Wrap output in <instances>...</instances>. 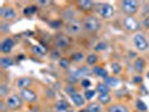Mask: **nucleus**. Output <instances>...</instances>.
I'll use <instances>...</instances> for the list:
<instances>
[{"label": "nucleus", "instance_id": "nucleus-20", "mask_svg": "<svg viewBox=\"0 0 149 112\" xmlns=\"http://www.w3.org/2000/svg\"><path fill=\"white\" fill-rule=\"evenodd\" d=\"M95 91H97L99 94H110L111 88L105 82H97Z\"/></svg>", "mask_w": 149, "mask_h": 112}, {"label": "nucleus", "instance_id": "nucleus-10", "mask_svg": "<svg viewBox=\"0 0 149 112\" xmlns=\"http://www.w3.org/2000/svg\"><path fill=\"white\" fill-rule=\"evenodd\" d=\"M0 17L2 22H13L17 18V11L11 6H3L0 9Z\"/></svg>", "mask_w": 149, "mask_h": 112}, {"label": "nucleus", "instance_id": "nucleus-29", "mask_svg": "<svg viewBox=\"0 0 149 112\" xmlns=\"http://www.w3.org/2000/svg\"><path fill=\"white\" fill-rule=\"evenodd\" d=\"M64 26H65V24L62 19H56V20H53V22H49V27L53 29H61Z\"/></svg>", "mask_w": 149, "mask_h": 112}, {"label": "nucleus", "instance_id": "nucleus-22", "mask_svg": "<svg viewBox=\"0 0 149 112\" xmlns=\"http://www.w3.org/2000/svg\"><path fill=\"white\" fill-rule=\"evenodd\" d=\"M85 109L88 112H103V105L95 101V102H90L85 106Z\"/></svg>", "mask_w": 149, "mask_h": 112}, {"label": "nucleus", "instance_id": "nucleus-9", "mask_svg": "<svg viewBox=\"0 0 149 112\" xmlns=\"http://www.w3.org/2000/svg\"><path fill=\"white\" fill-rule=\"evenodd\" d=\"M77 15H79V10L76 9V7H71L67 6L65 7L62 13H61V18L63 22H65V24L68 22H72L74 19H77Z\"/></svg>", "mask_w": 149, "mask_h": 112}, {"label": "nucleus", "instance_id": "nucleus-44", "mask_svg": "<svg viewBox=\"0 0 149 112\" xmlns=\"http://www.w3.org/2000/svg\"><path fill=\"white\" fill-rule=\"evenodd\" d=\"M146 76H147V79H149V71L147 72V74H146Z\"/></svg>", "mask_w": 149, "mask_h": 112}, {"label": "nucleus", "instance_id": "nucleus-41", "mask_svg": "<svg viewBox=\"0 0 149 112\" xmlns=\"http://www.w3.org/2000/svg\"><path fill=\"white\" fill-rule=\"evenodd\" d=\"M141 25H142V27H143V28H146V29L149 31V15L146 16V17L143 18V20H142Z\"/></svg>", "mask_w": 149, "mask_h": 112}, {"label": "nucleus", "instance_id": "nucleus-40", "mask_svg": "<svg viewBox=\"0 0 149 112\" xmlns=\"http://www.w3.org/2000/svg\"><path fill=\"white\" fill-rule=\"evenodd\" d=\"M65 91L68 93V95H72V94H74V93H76V92H77V91H76V89H75L74 85H67V88L65 89Z\"/></svg>", "mask_w": 149, "mask_h": 112}, {"label": "nucleus", "instance_id": "nucleus-8", "mask_svg": "<svg viewBox=\"0 0 149 112\" xmlns=\"http://www.w3.org/2000/svg\"><path fill=\"white\" fill-rule=\"evenodd\" d=\"M123 27L131 33H137L138 30L141 28V22H139L137 18H134L132 16H126L123 18Z\"/></svg>", "mask_w": 149, "mask_h": 112}, {"label": "nucleus", "instance_id": "nucleus-32", "mask_svg": "<svg viewBox=\"0 0 149 112\" xmlns=\"http://www.w3.org/2000/svg\"><path fill=\"white\" fill-rule=\"evenodd\" d=\"M71 60H68V58H66V57H62L60 61H58V66L61 67V68H63V70H67L68 67H70V65H71Z\"/></svg>", "mask_w": 149, "mask_h": 112}, {"label": "nucleus", "instance_id": "nucleus-18", "mask_svg": "<svg viewBox=\"0 0 149 112\" xmlns=\"http://www.w3.org/2000/svg\"><path fill=\"white\" fill-rule=\"evenodd\" d=\"M91 72H92V74H94L95 76L100 77V79H103V80H104L105 77H108V76H109V72H108V70H105L104 67L100 66V65H97V66L92 67Z\"/></svg>", "mask_w": 149, "mask_h": 112}, {"label": "nucleus", "instance_id": "nucleus-6", "mask_svg": "<svg viewBox=\"0 0 149 112\" xmlns=\"http://www.w3.org/2000/svg\"><path fill=\"white\" fill-rule=\"evenodd\" d=\"M132 43L139 52H145L149 48V39L142 33H136L132 37Z\"/></svg>", "mask_w": 149, "mask_h": 112}, {"label": "nucleus", "instance_id": "nucleus-14", "mask_svg": "<svg viewBox=\"0 0 149 112\" xmlns=\"http://www.w3.org/2000/svg\"><path fill=\"white\" fill-rule=\"evenodd\" d=\"M134 72L137 73V75L143 74V72L146 70V60L141 56H138L134 61Z\"/></svg>", "mask_w": 149, "mask_h": 112}, {"label": "nucleus", "instance_id": "nucleus-19", "mask_svg": "<svg viewBox=\"0 0 149 112\" xmlns=\"http://www.w3.org/2000/svg\"><path fill=\"white\" fill-rule=\"evenodd\" d=\"M97 62H99V55H97V53H90L86 55V57H85V64H86V66H97Z\"/></svg>", "mask_w": 149, "mask_h": 112}, {"label": "nucleus", "instance_id": "nucleus-45", "mask_svg": "<svg viewBox=\"0 0 149 112\" xmlns=\"http://www.w3.org/2000/svg\"><path fill=\"white\" fill-rule=\"evenodd\" d=\"M148 39H149V31H148Z\"/></svg>", "mask_w": 149, "mask_h": 112}, {"label": "nucleus", "instance_id": "nucleus-17", "mask_svg": "<svg viewBox=\"0 0 149 112\" xmlns=\"http://www.w3.org/2000/svg\"><path fill=\"white\" fill-rule=\"evenodd\" d=\"M31 84H33V80L29 76H22L20 79H18V81H17V86L20 91L25 89H29Z\"/></svg>", "mask_w": 149, "mask_h": 112}, {"label": "nucleus", "instance_id": "nucleus-39", "mask_svg": "<svg viewBox=\"0 0 149 112\" xmlns=\"http://www.w3.org/2000/svg\"><path fill=\"white\" fill-rule=\"evenodd\" d=\"M51 3H52V1H48V0H45V1L38 0V1H36V5H37L38 7H47V6H49Z\"/></svg>", "mask_w": 149, "mask_h": 112}, {"label": "nucleus", "instance_id": "nucleus-24", "mask_svg": "<svg viewBox=\"0 0 149 112\" xmlns=\"http://www.w3.org/2000/svg\"><path fill=\"white\" fill-rule=\"evenodd\" d=\"M85 57H86V55L84 54L83 52H74L72 55H71V62H73V63H82L83 61L85 62Z\"/></svg>", "mask_w": 149, "mask_h": 112}, {"label": "nucleus", "instance_id": "nucleus-15", "mask_svg": "<svg viewBox=\"0 0 149 112\" xmlns=\"http://www.w3.org/2000/svg\"><path fill=\"white\" fill-rule=\"evenodd\" d=\"M70 97H71V100H72V103H73L75 106H77V108H83V106L85 105L86 100H85L84 95L81 94L80 92H76L74 94L70 95Z\"/></svg>", "mask_w": 149, "mask_h": 112}, {"label": "nucleus", "instance_id": "nucleus-23", "mask_svg": "<svg viewBox=\"0 0 149 112\" xmlns=\"http://www.w3.org/2000/svg\"><path fill=\"white\" fill-rule=\"evenodd\" d=\"M103 82H105L110 88H114V86H118V85H120V83H121V81H120V79L118 77V76H108V77H105L104 80H103Z\"/></svg>", "mask_w": 149, "mask_h": 112}, {"label": "nucleus", "instance_id": "nucleus-42", "mask_svg": "<svg viewBox=\"0 0 149 112\" xmlns=\"http://www.w3.org/2000/svg\"><path fill=\"white\" fill-rule=\"evenodd\" d=\"M132 81H134V84H140V83H142L143 80H142L141 75H137V76H134V80Z\"/></svg>", "mask_w": 149, "mask_h": 112}, {"label": "nucleus", "instance_id": "nucleus-5", "mask_svg": "<svg viewBox=\"0 0 149 112\" xmlns=\"http://www.w3.org/2000/svg\"><path fill=\"white\" fill-rule=\"evenodd\" d=\"M72 43V37L68 36L66 33H57L54 36V46L58 51H65L70 47Z\"/></svg>", "mask_w": 149, "mask_h": 112}, {"label": "nucleus", "instance_id": "nucleus-12", "mask_svg": "<svg viewBox=\"0 0 149 112\" xmlns=\"http://www.w3.org/2000/svg\"><path fill=\"white\" fill-rule=\"evenodd\" d=\"M16 42L11 37H5L0 42V53L2 55H9L13 52Z\"/></svg>", "mask_w": 149, "mask_h": 112}, {"label": "nucleus", "instance_id": "nucleus-21", "mask_svg": "<svg viewBox=\"0 0 149 112\" xmlns=\"http://www.w3.org/2000/svg\"><path fill=\"white\" fill-rule=\"evenodd\" d=\"M14 64H15V62H14V60L9 55H1V57H0V65H1L2 68H9V67L13 66Z\"/></svg>", "mask_w": 149, "mask_h": 112}, {"label": "nucleus", "instance_id": "nucleus-28", "mask_svg": "<svg viewBox=\"0 0 149 112\" xmlns=\"http://www.w3.org/2000/svg\"><path fill=\"white\" fill-rule=\"evenodd\" d=\"M111 71L113 75H119L122 72V65L120 64L119 62H113L111 63Z\"/></svg>", "mask_w": 149, "mask_h": 112}, {"label": "nucleus", "instance_id": "nucleus-30", "mask_svg": "<svg viewBox=\"0 0 149 112\" xmlns=\"http://www.w3.org/2000/svg\"><path fill=\"white\" fill-rule=\"evenodd\" d=\"M55 108L58 110V111L61 112H64L66 111L67 109L70 108V105H68V103H67L65 100H60L57 103H56V105H55Z\"/></svg>", "mask_w": 149, "mask_h": 112}, {"label": "nucleus", "instance_id": "nucleus-2", "mask_svg": "<svg viewBox=\"0 0 149 112\" xmlns=\"http://www.w3.org/2000/svg\"><path fill=\"white\" fill-rule=\"evenodd\" d=\"M120 9L127 16H132L138 14L140 9V1L138 0H121L119 2Z\"/></svg>", "mask_w": 149, "mask_h": 112}, {"label": "nucleus", "instance_id": "nucleus-34", "mask_svg": "<svg viewBox=\"0 0 149 112\" xmlns=\"http://www.w3.org/2000/svg\"><path fill=\"white\" fill-rule=\"evenodd\" d=\"M66 82L68 85H75L76 83L79 82V77L74 73H71L68 76H66Z\"/></svg>", "mask_w": 149, "mask_h": 112}, {"label": "nucleus", "instance_id": "nucleus-1", "mask_svg": "<svg viewBox=\"0 0 149 112\" xmlns=\"http://www.w3.org/2000/svg\"><path fill=\"white\" fill-rule=\"evenodd\" d=\"M83 28L86 34H95L101 28V20L94 15H88L83 18Z\"/></svg>", "mask_w": 149, "mask_h": 112}, {"label": "nucleus", "instance_id": "nucleus-33", "mask_svg": "<svg viewBox=\"0 0 149 112\" xmlns=\"http://www.w3.org/2000/svg\"><path fill=\"white\" fill-rule=\"evenodd\" d=\"M136 108H137L138 111H140V112H147V110H148L147 104H146L143 101H141V100H137V102H136Z\"/></svg>", "mask_w": 149, "mask_h": 112}, {"label": "nucleus", "instance_id": "nucleus-38", "mask_svg": "<svg viewBox=\"0 0 149 112\" xmlns=\"http://www.w3.org/2000/svg\"><path fill=\"white\" fill-rule=\"evenodd\" d=\"M62 57H61V53L58 49H55V51H53L52 53H51V60H58L60 61Z\"/></svg>", "mask_w": 149, "mask_h": 112}, {"label": "nucleus", "instance_id": "nucleus-27", "mask_svg": "<svg viewBox=\"0 0 149 112\" xmlns=\"http://www.w3.org/2000/svg\"><path fill=\"white\" fill-rule=\"evenodd\" d=\"M9 86H8L7 83L1 82L0 83V97L1 99H6L9 95Z\"/></svg>", "mask_w": 149, "mask_h": 112}, {"label": "nucleus", "instance_id": "nucleus-4", "mask_svg": "<svg viewBox=\"0 0 149 112\" xmlns=\"http://www.w3.org/2000/svg\"><path fill=\"white\" fill-rule=\"evenodd\" d=\"M64 29H65V33H66L68 36H71V37L80 36L83 31H84L83 22H82V20H80L79 18L72 20V22H66L65 26H64Z\"/></svg>", "mask_w": 149, "mask_h": 112}, {"label": "nucleus", "instance_id": "nucleus-13", "mask_svg": "<svg viewBox=\"0 0 149 112\" xmlns=\"http://www.w3.org/2000/svg\"><path fill=\"white\" fill-rule=\"evenodd\" d=\"M19 95L22 97L24 102H27V103H35L38 101V94L31 89L22 90L19 92Z\"/></svg>", "mask_w": 149, "mask_h": 112}, {"label": "nucleus", "instance_id": "nucleus-36", "mask_svg": "<svg viewBox=\"0 0 149 112\" xmlns=\"http://www.w3.org/2000/svg\"><path fill=\"white\" fill-rule=\"evenodd\" d=\"M107 48V44H105V42H100V43H97V46L94 47V51L95 52H102L103 49Z\"/></svg>", "mask_w": 149, "mask_h": 112}, {"label": "nucleus", "instance_id": "nucleus-16", "mask_svg": "<svg viewBox=\"0 0 149 112\" xmlns=\"http://www.w3.org/2000/svg\"><path fill=\"white\" fill-rule=\"evenodd\" d=\"M108 112H130V108L123 103H113L110 104L107 109Z\"/></svg>", "mask_w": 149, "mask_h": 112}, {"label": "nucleus", "instance_id": "nucleus-26", "mask_svg": "<svg viewBox=\"0 0 149 112\" xmlns=\"http://www.w3.org/2000/svg\"><path fill=\"white\" fill-rule=\"evenodd\" d=\"M38 10V6L35 3V5H29V6H26L22 10V14L24 16H33L37 13Z\"/></svg>", "mask_w": 149, "mask_h": 112}, {"label": "nucleus", "instance_id": "nucleus-37", "mask_svg": "<svg viewBox=\"0 0 149 112\" xmlns=\"http://www.w3.org/2000/svg\"><path fill=\"white\" fill-rule=\"evenodd\" d=\"M9 109H8V105L6 103V100L5 99H1L0 100V112H8Z\"/></svg>", "mask_w": 149, "mask_h": 112}, {"label": "nucleus", "instance_id": "nucleus-25", "mask_svg": "<svg viewBox=\"0 0 149 112\" xmlns=\"http://www.w3.org/2000/svg\"><path fill=\"white\" fill-rule=\"evenodd\" d=\"M97 101L102 105H108L111 103L112 97L111 94H99L97 97Z\"/></svg>", "mask_w": 149, "mask_h": 112}, {"label": "nucleus", "instance_id": "nucleus-7", "mask_svg": "<svg viewBox=\"0 0 149 112\" xmlns=\"http://www.w3.org/2000/svg\"><path fill=\"white\" fill-rule=\"evenodd\" d=\"M5 100H6V103L8 105V109L10 111H18L24 105V100L19 94H10Z\"/></svg>", "mask_w": 149, "mask_h": 112}, {"label": "nucleus", "instance_id": "nucleus-31", "mask_svg": "<svg viewBox=\"0 0 149 112\" xmlns=\"http://www.w3.org/2000/svg\"><path fill=\"white\" fill-rule=\"evenodd\" d=\"M97 93V92L94 89H89V90H85V91H84V94H83V95H84V97H85V100L90 102L93 97H95Z\"/></svg>", "mask_w": 149, "mask_h": 112}, {"label": "nucleus", "instance_id": "nucleus-43", "mask_svg": "<svg viewBox=\"0 0 149 112\" xmlns=\"http://www.w3.org/2000/svg\"><path fill=\"white\" fill-rule=\"evenodd\" d=\"M79 112H88V111H86V109H83V110H80Z\"/></svg>", "mask_w": 149, "mask_h": 112}, {"label": "nucleus", "instance_id": "nucleus-35", "mask_svg": "<svg viewBox=\"0 0 149 112\" xmlns=\"http://www.w3.org/2000/svg\"><path fill=\"white\" fill-rule=\"evenodd\" d=\"M91 85H92V82L90 81L89 79L83 77L82 80H81V86H82L84 90H89L90 88H91Z\"/></svg>", "mask_w": 149, "mask_h": 112}, {"label": "nucleus", "instance_id": "nucleus-11", "mask_svg": "<svg viewBox=\"0 0 149 112\" xmlns=\"http://www.w3.org/2000/svg\"><path fill=\"white\" fill-rule=\"evenodd\" d=\"M75 7L79 11L88 14V13H91L94 10L95 1H93V0H79V1H75Z\"/></svg>", "mask_w": 149, "mask_h": 112}, {"label": "nucleus", "instance_id": "nucleus-3", "mask_svg": "<svg viewBox=\"0 0 149 112\" xmlns=\"http://www.w3.org/2000/svg\"><path fill=\"white\" fill-rule=\"evenodd\" d=\"M94 11L100 18L111 19L114 15V8L108 2H95Z\"/></svg>", "mask_w": 149, "mask_h": 112}]
</instances>
